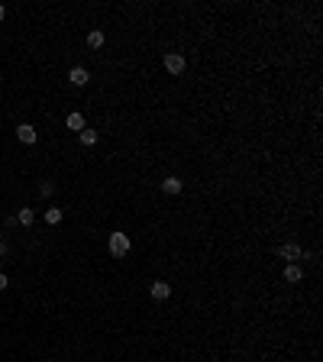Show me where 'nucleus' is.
<instances>
[{"instance_id": "obj_3", "label": "nucleus", "mask_w": 323, "mask_h": 362, "mask_svg": "<svg viewBox=\"0 0 323 362\" xmlns=\"http://www.w3.org/2000/svg\"><path fill=\"white\" fill-rule=\"evenodd\" d=\"M301 256H304V252H301V246H294V243H285V246H278V259H288V262H298Z\"/></svg>"}, {"instance_id": "obj_6", "label": "nucleus", "mask_w": 323, "mask_h": 362, "mask_svg": "<svg viewBox=\"0 0 323 362\" xmlns=\"http://www.w3.org/2000/svg\"><path fill=\"white\" fill-rule=\"evenodd\" d=\"M152 298H155V301L171 298V285H168V282H155V285H152Z\"/></svg>"}, {"instance_id": "obj_7", "label": "nucleus", "mask_w": 323, "mask_h": 362, "mask_svg": "<svg viewBox=\"0 0 323 362\" xmlns=\"http://www.w3.org/2000/svg\"><path fill=\"white\" fill-rule=\"evenodd\" d=\"M32 220H36V210H32V207H19V214H16L19 227H32Z\"/></svg>"}, {"instance_id": "obj_16", "label": "nucleus", "mask_w": 323, "mask_h": 362, "mask_svg": "<svg viewBox=\"0 0 323 362\" xmlns=\"http://www.w3.org/2000/svg\"><path fill=\"white\" fill-rule=\"evenodd\" d=\"M3 16H6V10H3V6H0V23H3Z\"/></svg>"}, {"instance_id": "obj_13", "label": "nucleus", "mask_w": 323, "mask_h": 362, "mask_svg": "<svg viewBox=\"0 0 323 362\" xmlns=\"http://www.w3.org/2000/svg\"><path fill=\"white\" fill-rule=\"evenodd\" d=\"M45 223H52V227H55V223H61V207H49V210H45Z\"/></svg>"}, {"instance_id": "obj_1", "label": "nucleus", "mask_w": 323, "mask_h": 362, "mask_svg": "<svg viewBox=\"0 0 323 362\" xmlns=\"http://www.w3.org/2000/svg\"><path fill=\"white\" fill-rule=\"evenodd\" d=\"M126 252H129V236L126 233H110V256L123 259Z\"/></svg>"}, {"instance_id": "obj_5", "label": "nucleus", "mask_w": 323, "mask_h": 362, "mask_svg": "<svg viewBox=\"0 0 323 362\" xmlns=\"http://www.w3.org/2000/svg\"><path fill=\"white\" fill-rule=\"evenodd\" d=\"M68 81H71L74 87H81V84L91 81V74H87V68H71V71H68Z\"/></svg>"}, {"instance_id": "obj_11", "label": "nucleus", "mask_w": 323, "mask_h": 362, "mask_svg": "<svg viewBox=\"0 0 323 362\" xmlns=\"http://www.w3.org/2000/svg\"><path fill=\"white\" fill-rule=\"evenodd\" d=\"M81 142H84V146H97V129H81Z\"/></svg>"}, {"instance_id": "obj_15", "label": "nucleus", "mask_w": 323, "mask_h": 362, "mask_svg": "<svg viewBox=\"0 0 323 362\" xmlns=\"http://www.w3.org/2000/svg\"><path fill=\"white\" fill-rule=\"evenodd\" d=\"M0 256H6V240L0 236Z\"/></svg>"}, {"instance_id": "obj_8", "label": "nucleus", "mask_w": 323, "mask_h": 362, "mask_svg": "<svg viewBox=\"0 0 323 362\" xmlns=\"http://www.w3.org/2000/svg\"><path fill=\"white\" fill-rule=\"evenodd\" d=\"M301 278H304V272H301V265L298 262H291L285 269V282H301Z\"/></svg>"}, {"instance_id": "obj_10", "label": "nucleus", "mask_w": 323, "mask_h": 362, "mask_svg": "<svg viewBox=\"0 0 323 362\" xmlns=\"http://www.w3.org/2000/svg\"><path fill=\"white\" fill-rule=\"evenodd\" d=\"M65 126H68V129H78V133H81V129H84V117H81V113H68Z\"/></svg>"}, {"instance_id": "obj_14", "label": "nucleus", "mask_w": 323, "mask_h": 362, "mask_svg": "<svg viewBox=\"0 0 323 362\" xmlns=\"http://www.w3.org/2000/svg\"><path fill=\"white\" fill-rule=\"evenodd\" d=\"M6 285H10V278H6V275H3V272H0V291H3V288H6Z\"/></svg>"}, {"instance_id": "obj_9", "label": "nucleus", "mask_w": 323, "mask_h": 362, "mask_svg": "<svg viewBox=\"0 0 323 362\" xmlns=\"http://www.w3.org/2000/svg\"><path fill=\"white\" fill-rule=\"evenodd\" d=\"M162 191H165V194H178V191H181V178H175V175L165 178L162 181Z\"/></svg>"}, {"instance_id": "obj_2", "label": "nucleus", "mask_w": 323, "mask_h": 362, "mask_svg": "<svg viewBox=\"0 0 323 362\" xmlns=\"http://www.w3.org/2000/svg\"><path fill=\"white\" fill-rule=\"evenodd\" d=\"M165 68H168L171 74H181L184 71V55L181 52H165Z\"/></svg>"}, {"instance_id": "obj_12", "label": "nucleus", "mask_w": 323, "mask_h": 362, "mask_svg": "<svg viewBox=\"0 0 323 362\" xmlns=\"http://www.w3.org/2000/svg\"><path fill=\"white\" fill-rule=\"evenodd\" d=\"M87 45H91V49H100V45H104V32H100V29L87 32Z\"/></svg>"}, {"instance_id": "obj_4", "label": "nucleus", "mask_w": 323, "mask_h": 362, "mask_svg": "<svg viewBox=\"0 0 323 362\" xmlns=\"http://www.w3.org/2000/svg\"><path fill=\"white\" fill-rule=\"evenodd\" d=\"M16 136H19V142L32 146V142H36V126H29V123H19V126H16Z\"/></svg>"}]
</instances>
